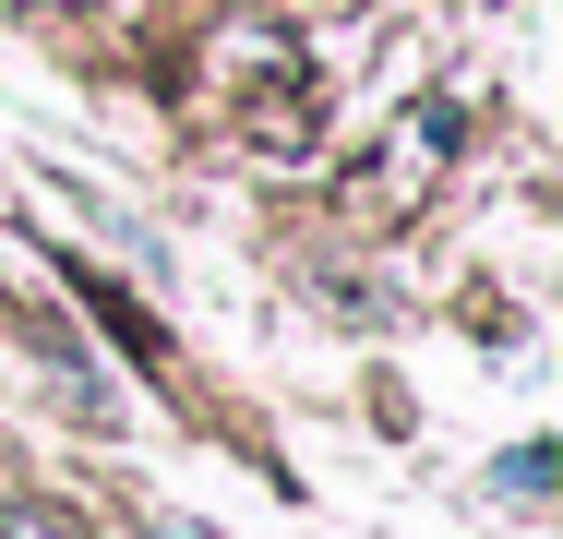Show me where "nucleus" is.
Returning a JSON list of instances; mask_svg holds the SVG:
<instances>
[{"label": "nucleus", "instance_id": "nucleus-1", "mask_svg": "<svg viewBox=\"0 0 563 539\" xmlns=\"http://www.w3.org/2000/svg\"><path fill=\"white\" fill-rule=\"evenodd\" d=\"M156 539H217V528H180V516H168V528H156Z\"/></svg>", "mask_w": 563, "mask_h": 539}]
</instances>
